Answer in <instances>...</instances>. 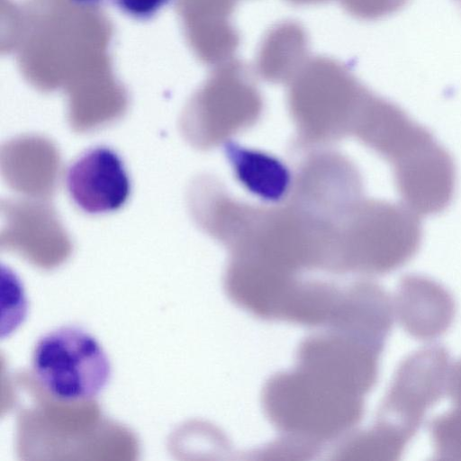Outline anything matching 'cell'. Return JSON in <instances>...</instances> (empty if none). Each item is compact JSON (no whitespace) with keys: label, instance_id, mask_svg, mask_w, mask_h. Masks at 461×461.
I'll return each instance as SVG.
<instances>
[{"label":"cell","instance_id":"3957f363","mask_svg":"<svg viewBox=\"0 0 461 461\" xmlns=\"http://www.w3.org/2000/svg\"><path fill=\"white\" fill-rule=\"evenodd\" d=\"M450 367L447 350L439 345L406 357L393 375L375 424L406 447L428 411L447 393Z\"/></svg>","mask_w":461,"mask_h":461},{"label":"cell","instance_id":"5bb4252c","mask_svg":"<svg viewBox=\"0 0 461 461\" xmlns=\"http://www.w3.org/2000/svg\"><path fill=\"white\" fill-rule=\"evenodd\" d=\"M124 14L136 19H149L158 14L169 0H114Z\"/></svg>","mask_w":461,"mask_h":461},{"label":"cell","instance_id":"9a60e30c","mask_svg":"<svg viewBox=\"0 0 461 461\" xmlns=\"http://www.w3.org/2000/svg\"><path fill=\"white\" fill-rule=\"evenodd\" d=\"M78 4H81V5H92V4H95V3H98L100 0H73Z\"/></svg>","mask_w":461,"mask_h":461},{"label":"cell","instance_id":"5b68a950","mask_svg":"<svg viewBox=\"0 0 461 461\" xmlns=\"http://www.w3.org/2000/svg\"><path fill=\"white\" fill-rule=\"evenodd\" d=\"M392 165L404 205L419 216L440 213L452 203L456 189V164L434 136Z\"/></svg>","mask_w":461,"mask_h":461},{"label":"cell","instance_id":"7a4b0ae2","mask_svg":"<svg viewBox=\"0 0 461 461\" xmlns=\"http://www.w3.org/2000/svg\"><path fill=\"white\" fill-rule=\"evenodd\" d=\"M32 369L46 392L67 402L97 396L112 375L110 359L100 342L75 325L56 328L37 340Z\"/></svg>","mask_w":461,"mask_h":461},{"label":"cell","instance_id":"8fae6325","mask_svg":"<svg viewBox=\"0 0 461 461\" xmlns=\"http://www.w3.org/2000/svg\"><path fill=\"white\" fill-rule=\"evenodd\" d=\"M8 276L6 286L2 284V328L7 325L2 337L9 335L23 322L26 312V298L23 287L19 282H13Z\"/></svg>","mask_w":461,"mask_h":461},{"label":"cell","instance_id":"4fadbf2b","mask_svg":"<svg viewBox=\"0 0 461 461\" xmlns=\"http://www.w3.org/2000/svg\"><path fill=\"white\" fill-rule=\"evenodd\" d=\"M452 407L435 417L437 423L461 438V358L450 367L447 390Z\"/></svg>","mask_w":461,"mask_h":461},{"label":"cell","instance_id":"2e32d148","mask_svg":"<svg viewBox=\"0 0 461 461\" xmlns=\"http://www.w3.org/2000/svg\"><path fill=\"white\" fill-rule=\"evenodd\" d=\"M457 6L461 9V0H454Z\"/></svg>","mask_w":461,"mask_h":461},{"label":"cell","instance_id":"52a82bcc","mask_svg":"<svg viewBox=\"0 0 461 461\" xmlns=\"http://www.w3.org/2000/svg\"><path fill=\"white\" fill-rule=\"evenodd\" d=\"M394 315L412 338L432 340L443 335L456 316L452 294L438 282L420 275H406L398 284Z\"/></svg>","mask_w":461,"mask_h":461},{"label":"cell","instance_id":"8992f818","mask_svg":"<svg viewBox=\"0 0 461 461\" xmlns=\"http://www.w3.org/2000/svg\"><path fill=\"white\" fill-rule=\"evenodd\" d=\"M66 185L84 212L101 214L122 208L131 194V180L121 157L107 147L84 152L68 169Z\"/></svg>","mask_w":461,"mask_h":461},{"label":"cell","instance_id":"6da1fadb","mask_svg":"<svg viewBox=\"0 0 461 461\" xmlns=\"http://www.w3.org/2000/svg\"><path fill=\"white\" fill-rule=\"evenodd\" d=\"M263 405L278 429L313 447L348 432L364 412V398L299 366L267 383Z\"/></svg>","mask_w":461,"mask_h":461},{"label":"cell","instance_id":"277c9868","mask_svg":"<svg viewBox=\"0 0 461 461\" xmlns=\"http://www.w3.org/2000/svg\"><path fill=\"white\" fill-rule=\"evenodd\" d=\"M422 227L407 206L372 201L360 212L348 266L368 275H384L407 264L419 251Z\"/></svg>","mask_w":461,"mask_h":461},{"label":"cell","instance_id":"9c48e42d","mask_svg":"<svg viewBox=\"0 0 461 461\" xmlns=\"http://www.w3.org/2000/svg\"><path fill=\"white\" fill-rule=\"evenodd\" d=\"M234 148L229 155L240 181L266 199L278 200L289 184L285 167L267 155Z\"/></svg>","mask_w":461,"mask_h":461},{"label":"cell","instance_id":"ba28073f","mask_svg":"<svg viewBox=\"0 0 461 461\" xmlns=\"http://www.w3.org/2000/svg\"><path fill=\"white\" fill-rule=\"evenodd\" d=\"M308 54L309 37L304 27L285 20L264 34L257 50L255 68L267 81L292 79L309 59Z\"/></svg>","mask_w":461,"mask_h":461},{"label":"cell","instance_id":"7c38bea8","mask_svg":"<svg viewBox=\"0 0 461 461\" xmlns=\"http://www.w3.org/2000/svg\"><path fill=\"white\" fill-rule=\"evenodd\" d=\"M351 16L363 21H375L399 12L410 0H339Z\"/></svg>","mask_w":461,"mask_h":461},{"label":"cell","instance_id":"30bf717a","mask_svg":"<svg viewBox=\"0 0 461 461\" xmlns=\"http://www.w3.org/2000/svg\"><path fill=\"white\" fill-rule=\"evenodd\" d=\"M405 447L390 434L375 424L367 430L351 438L339 448V459L395 461Z\"/></svg>","mask_w":461,"mask_h":461}]
</instances>
